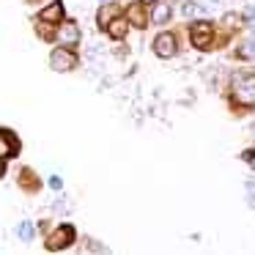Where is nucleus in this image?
<instances>
[{
  "label": "nucleus",
  "instance_id": "nucleus-1",
  "mask_svg": "<svg viewBox=\"0 0 255 255\" xmlns=\"http://www.w3.org/2000/svg\"><path fill=\"white\" fill-rule=\"evenodd\" d=\"M233 96L242 105H255V77H239L233 85Z\"/></svg>",
  "mask_w": 255,
  "mask_h": 255
},
{
  "label": "nucleus",
  "instance_id": "nucleus-2",
  "mask_svg": "<svg viewBox=\"0 0 255 255\" xmlns=\"http://www.w3.org/2000/svg\"><path fill=\"white\" fill-rule=\"evenodd\" d=\"M74 242V228L72 225H61L50 239H47V250H63Z\"/></svg>",
  "mask_w": 255,
  "mask_h": 255
},
{
  "label": "nucleus",
  "instance_id": "nucleus-3",
  "mask_svg": "<svg viewBox=\"0 0 255 255\" xmlns=\"http://www.w3.org/2000/svg\"><path fill=\"white\" fill-rule=\"evenodd\" d=\"M74 63H77L74 52L63 50V47H58V50L50 55V66L55 69V72H69V69H74Z\"/></svg>",
  "mask_w": 255,
  "mask_h": 255
},
{
  "label": "nucleus",
  "instance_id": "nucleus-4",
  "mask_svg": "<svg viewBox=\"0 0 255 255\" xmlns=\"http://www.w3.org/2000/svg\"><path fill=\"white\" fill-rule=\"evenodd\" d=\"M189 36H192V41L200 50H206V47L211 44V22H195L192 28H189Z\"/></svg>",
  "mask_w": 255,
  "mask_h": 255
},
{
  "label": "nucleus",
  "instance_id": "nucleus-5",
  "mask_svg": "<svg viewBox=\"0 0 255 255\" xmlns=\"http://www.w3.org/2000/svg\"><path fill=\"white\" fill-rule=\"evenodd\" d=\"M154 52L159 58H173L176 55V39H173L170 33H159L154 41Z\"/></svg>",
  "mask_w": 255,
  "mask_h": 255
},
{
  "label": "nucleus",
  "instance_id": "nucleus-6",
  "mask_svg": "<svg viewBox=\"0 0 255 255\" xmlns=\"http://www.w3.org/2000/svg\"><path fill=\"white\" fill-rule=\"evenodd\" d=\"M19 151V143L17 137H14L11 132H6V129H0V159H8V156H17Z\"/></svg>",
  "mask_w": 255,
  "mask_h": 255
},
{
  "label": "nucleus",
  "instance_id": "nucleus-7",
  "mask_svg": "<svg viewBox=\"0 0 255 255\" xmlns=\"http://www.w3.org/2000/svg\"><path fill=\"white\" fill-rule=\"evenodd\" d=\"M58 41H61V44H77L80 41V28L74 22H63L61 30H58Z\"/></svg>",
  "mask_w": 255,
  "mask_h": 255
},
{
  "label": "nucleus",
  "instance_id": "nucleus-8",
  "mask_svg": "<svg viewBox=\"0 0 255 255\" xmlns=\"http://www.w3.org/2000/svg\"><path fill=\"white\" fill-rule=\"evenodd\" d=\"M61 17H63V6L58 3V0L52 3V6H47L44 11L39 14V19H41V22H61Z\"/></svg>",
  "mask_w": 255,
  "mask_h": 255
},
{
  "label": "nucleus",
  "instance_id": "nucleus-9",
  "mask_svg": "<svg viewBox=\"0 0 255 255\" xmlns=\"http://www.w3.org/2000/svg\"><path fill=\"white\" fill-rule=\"evenodd\" d=\"M105 28H107V33H110L113 39H124V36H127V19H124V17H116V19H110Z\"/></svg>",
  "mask_w": 255,
  "mask_h": 255
},
{
  "label": "nucleus",
  "instance_id": "nucleus-10",
  "mask_svg": "<svg viewBox=\"0 0 255 255\" xmlns=\"http://www.w3.org/2000/svg\"><path fill=\"white\" fill-rule=\"evenodd\" d=\"M165 19H170V6H165V3H162V6H156L154 8V22H165Z\"/></svg>",
  "mask_w": 255,
  "mask_h": 255
},
{
  "label": "nucleus",
  "instance_id": "nucleus-11",
  "mask_svg": "<svg viewBox=\"0 0 255 255\" xmlns=\"http://www.w3.org/2000/svg\"><path fill=\"white\" fill-rule=\"evenodd\" d=\"M19 239H22V242H30V239H33V225H30V222H22V225H19Z\"/></svg>",
  "mask_w": 255,
  "mask_h": 255
},
{
  "label": "nucleus",
  "instance_id": "nucleus-12",
  "mask_svg": "<svg viewBox=\"0 0 255 255\" xmlns=\"http://www.w3.org/2000/svg\"><path fill=\"white\" fill-rule=\"evenodd\" d=\"M184 14H187V17H200V14H203V8L195 6V3H184Z\"/></svg>",
  "mask_w": 255,
  "mask_h": 255
},
{
  "label": "nucleus",
  "instance_id": "nucleus-13",
  "mask_svg": "<svg viewBox=\"0 0 255 255\" xmlns=\"http://www.w3.org/2000/svg\"><path fill=\"white\" fill-rule=\"evenodd\" d=\"M247 203L255 209V181H247Z\"/></svg>",
  "mask_w": 255,
  "mask_h": 255
},
{
  "label": "nucleus",
  "instance_id": "nucleus-14",
  "mask_svg": "<svg viewBox=\"0 0 255 255\" xmlns=\"http://www.w3.org/2000/svg\"><path fill=\"white\" fill-rule=\"evenodd\" d=\"M242 55H247V58L255 55V41H247V47H242Z\"/></svg>",
  "mask_w": 255,
  "mask_h": 255
},
{
  "label": "nucleus",
  "instance_id": "nucleus-15",
  "mask_svg": "<svg viewBox=\"0 0 255 255\" xmlns=\"http://www.w3.org/2000/svg\"><path fill=\"white\" fill-rule=\"evenodd\" d=\"M129 17H132V19H134V25H140V28H143V25H145V19L140 17V11H137V8H134V11L129 14Z\"/></svg>",
  "mask_w": 255,
  "mask_h": 255
},
{
  "label": "nucleus",
  "instance_id": "nucleus-16",
  "mask_svg": "<svg viewBox=\"0 0 255 255\" xmlns=\"http://www.w3.org/2000/svg\"><path fill=\"white\" fill-rule=\"evenodd\" d=\"M61 184H63V181H61L58 176H52V178H50V187H52V189H61Z\"/></svg>",
  "mask_w": 255,
  "mask_h": 255
},
{
  "label": "nucleus",
  "instance_id": "nucleus-17",
  "mask_svg": "<svg viewBox=\"0 0 255 255\" xmlns=\"http://www.w3.org/2000/svg\"><path fill=\"white\" fill-rule=\"evenodd\" d=\"M244 162H250V165L255 167V151H247V154H244Z\"/></svg>",
  "mask_w": 255,
  "mask_h": 255
},
{
  "label": "nucleus",
  "instance_id": "nucleus-18",
  "mask_svg": "<svg viewBox=\"0 0 255 255\" xmlns=\"http://www.w3.org/2000/svg\"><path fill=\"white\" fill-rule=\"evenodd\" d=\"M3 170H6V165H3V159H0V176H3Z\"/></svg>",
  "mask_w": 255,
  "mask_h": 255
},
{
  "label": "nucleus",
  "instance_id": "nucleus-19",
  "mask_svg": "<svg viewBox=\"0 0 255 255\" xmlns=\"http://www.w3.org/2000/svg\"><path fill=\"white\" fill-rule=\"evenodd\" d=\"M143 3H154V0H143Z\"/></svg>",
  "mask_w": 255,
  "mask_h": 255
},
{
  "label": "nucleus",
  "instance_id": "nucleus-20",
  "mask_svg": "<svg viewBox=\"0 0 255 255\" xmlns=\"http://www.w3.org/2000/svg\"><path fill=\"white\" fill-rule=\"evenodd\" d=\"M214 3H220V0H214Z\"/></svg>",
  "mask_w": 255,
  "mask_h": 255
}]
</instances>
